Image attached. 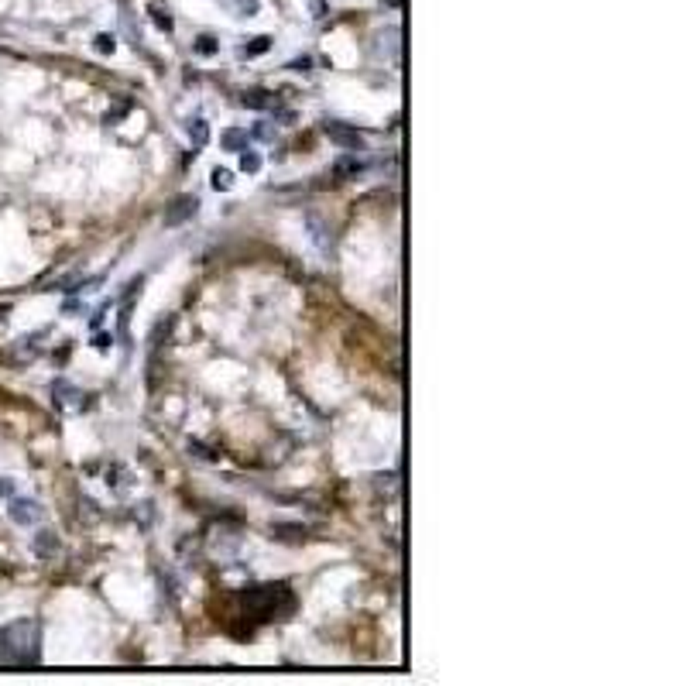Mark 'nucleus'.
<instances>
[{"label": "nucleus", "instance_id": "f257e3e1", "mask_svg": "<svg viewBox=\"0 0 686 686\" xmlns=\"http://www.w3.org/2000/svg\"><path fill=\"white\" fill-rule=\"evenodd\" d=\"M41 659V621L17 618L0 628V666H35Z\"/></svg>", "mask_w": 686, "mask_h": 686}, {"label": "nucleus", "instance_id": "f03ea898", "mask_svg": "<svg viewBox=\"0 0 686 686\" xmlns=\"http://www.w3.org/2000/svg\"><path fill=\"white\" fill-rule=\"evenodd\" d=\"M278 600H292V593H289L285 584H265V587L247 590V604H251V611L261 621H271V618H282V614L292 611V607H278Z\"/></svg>", "mask_w": 686, "mask_h": 686}, {"label": "nucleus", "instance_id": "7ed1b4c3", "mask_svg": "<svg viewBox=\"0 0 686 686\" xmlns=\"http://www.w3.org/2000/svg\"><path fill=\"white\" fill-rule=\"evenodd\" d=\"M326 137L343 148V151H364V134L350 124H340V120H326Z\"/></svg>", "mask_w": 686, "mask_h": 686}, {"label": "nucleus", "instance_id": "20e7f679", "mask_svg": "<svg viewBox=\"0 0 686 686\" xmlns=\"http://www.w3.org/2000/svg\"><path fill=\"white\" fill-rule=\"evenodd\" d=\"M7 511H10V522H17V525H35L41 518V504L35 497H10Z\"/></svg>", "mask_w": 686, "mask_h": 686}, {"label": "nucleus", "instance_id": "39448f33", "mask_svg": "<svg viewBox=\"0 0 686 686\" xmlns=\"http://www.w3.org/2000/svg\"><path fill=\"white\" fill-rule=\"evenodd\" d=\"M368 172V162L361 158V151H347V155H340L336 162H333V175L336 179H357V175H364Z\"/></svg>", "mask_w": 686, "mask_h": 686}, {"label": "nucleus", "instance_id": "423d86ee", "mask_svg": "<svg viewBox=\"0 0 686 686\" xmlns=\"http://www.w3.org/2000/svg\"><path fill=\"white\" fill-rule=\"evenodd\" d=\"M199 209V199L196 196H179L172 202V209L165 213V227H179L182 220H189V216H196Z\"/></svg>", "mask_w": 686, "mask_h": 686}, {"label": "nucleus", "instance_id": "0eeeda50", "mask_svg": "<svg viewBox=\"0 0 686 686\" xmlns=\"http://www.w3.org/2000/svg\"><path fill=\"white\" fill-rule=\"evenodd\" d=\"M240 103L247 106V110H271V106H278V99L271 90H265V86H254V90H244V97Z\"/></svg>", "mask_w": 686, "mask_h": 686}, {"label": "nucleus", "instance_id": "6e6552de", "mask_svg": "<svg viewBox=\"0 0 686 686\" xmlns=\"http://www.w3.org/2000/svg\"><path fill=\"white\" fill-rule=\"evenodd\" d=\"M55 549H59V539H55V532H38V535H35V553H38L41 560L55 556Z\"/></svg>", "mask_w": 686, "mask_h": 686}, {"label": "nucleus", "instance_id": "1a4fd4ad", "mask_svg": "<svg viewBox=\"0 0 686 686\" xmlns=\"http://www.w3.org/2000/svg\"><path fill=\"white\" fill-rule=\"evenodd\" d=\"M223 148L227 151H244L247 148V131H240V127H230V131H223Z\"/></svg>", "mask_w": 686, "mask_h": 686}, {"label": "nucleus", "instance_id": "9d476101", "mask_svg": "<svg viewBox=\"0 0 686 686\" xmlns=\"http://www.w3.org/2000/svg\"><path fill=\"white\" fill-rule=\"evenodd\" d=\"M271 535H275V539H282V542H298V539L305 535V528H302V525H285V522H275V525H271Z\"/></svg>", "mask_w": 686, "mask_h": 686}, {"label": "nucleus", "instance_id": "9b49d317", "mask_svg": "<svg viewBox=\"0 0 686 686\" xmlns=\"http://www.w3.org/2000/svg\"><path fill=\"white\" fill-rule=\"evenodd\" d=\"M268 48H271V38H268V35H258L251 45L240 48V59H254V55H261V52H268Z\"/></svg>", "mask_w": 686, "mask_h": 686}, {"label": "nucleus", "instance_id": "f8f14e48", "mask_svg": "<svg viewBox=\"0 0 686 686\" xmlns=\"http://www.w3.org/2000/svg\"><path fill=\"white\" fill-rule=\"evenodd\" d=\"M240 169H244L247 175L261 172V155H258V151H251V148H244V151H240Z\"/></svg>", "mask_w": 686, "mask_h": 686}, {"label": "nucleus", "instance_id": "ddd939ff", "mask_svg": "<svg viewBox=\"0 0 686 686\" xmlns=\"http://www.w3.org/2000/svg\"><path fill=\"white\" fill-rule=\"evenodd\" d=\"M227 3H234V14H237V17H254L258 7H261L258 0H227Z\"/></svg>", "mask_w": 686, "mask_h": 686}, {"label": "nucleus", "instance_id": "4468645a", "mask_svg": "<svg viewBox=\"0 0 686 686\" xmlns=\"http://www.w3.org/2000/svg\"><path fill=\"white\" fill-rule=\"evenodd\" d=\"M189 137H193V144L202 148L206 144V137H209V127H206V120H193L189 124Z\"/></svg>", "mask_w": 686, "mask_h": 686}, {"label": "nucleus", "instance_id": "2eb2a0df", "mask_svg": "<svg viewBox=\"0 0 686 686\" xmlns=\"http://www.w3.org/2000/svg\"><path fill=\"white\" fill-rule=\"evenodd\" d=\"M230 186H234V175H230L227 169H213V189H216V193H227Z\"/></svg>", "mask_w": 686, "mask_h": 686}, {"label": "nucleus", "instance_id": "dca6fc26", "mask_svg": "<svg viewBox=\"0 0 686 686\" xmlns=\"http://www.w3.org/2000/svg\"><path fill=\"white\" fill-rule=\"evenodd\" d=\"M151 21H155L162 31H172V17H169V10H162L158 3H151Z\"/></svg>", "mask_w": 686, "mask_h": 686}, {"label": "nucleus", "instance_id": "f3484780", "mask_svg": "<svg viewBox=\"0 0 686 686\" xmlns=\"http://www.w3.org/2000/svg\"><path fill=\"white\" fill-rule=\"evenodd\" d=\"M113 48H117V38H113V35H97V52L99 55H113Z\"/></svg>", "mask_w": 686, "mask_h": 686}, {"label": "nucleus", "instance_id": "a211bd4d", "mask_svg": "<svg viewBox=\"0 0 686 686\" xmlns=\"http://www.w3.org/2000/svg\"><path fill=\"white\" fill-rule=\"evenodd\" d=\"M196 52L199 55H213V52H216V38L202 35V38H199V45H196Z\"/></svg>", "mask_w": 686, "mask_h": 686}, {"label": "nucleus", "instance_id": "6ab92c4d", "mask_svg": "<svg viewBox=\"0 0 686 686\" xmlns=\"http://www.w3.org/2000/svg\"><path fill=\"white\" fill-rule=\"evenodd\" d=\"M289 69H292V73H309V69H312V59H309V55H302V59L289 62Z\"/></svg>", "mask_w": 686, "mask_h": 686}, {"label": "nucleus", "instance_id": "aec40b11", "mask_svg": "<svg viewBox=\"0 0 686 686\" xmlns=\"http://www.w3.org/2000/svg\"><path fill=\"white\" fill-rule=\"evenodd\" d=\"M189 450H196V457H202V460H213V453H206L202 443H189Z\"/></svg>", "mask_w": 686, "mask_h": 686}, {"label": "nucleus", "instance_id": "412c9836", "mask_svg": "<svg viewBox=\"0 0 686 686\" xmlns=\"http://www.w3.org/2000/svg\"><path fill=\"white\" fill-rule=\"evenodd\" d=\"M0 494H3V497H10V494H14V481H10V477H3V481H0Z\"/></svg>", "mask_w": 686, "mask_h": 686}]
</instances>
